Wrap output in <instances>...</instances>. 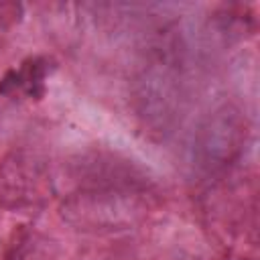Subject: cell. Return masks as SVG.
Returning <instances> with one entry per match:
<instances>
[{"label":"cell","instance_id":"1","mask_svg":"<svg viewBox=\"0 0 260 260\" xmlns=\"http://www.w3.org/2000/svg\"><path fill=\"white\" fill-rule=\"evenodd\" d=\"M51 71V63L47 57H28L18 67L8 69L0 79L2 95L22 93L30 100H41L47 91V75Z\"/></svg>","mask_w":260,"mask_h":260}]
</instances>
